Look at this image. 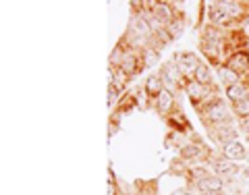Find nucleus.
<instances>
[{
	"instance_id": "nucleus-19",
	"label": "nucleus",
	"mask_w": 249,
	"mask_h": 195,
	"mask_svg": "<svg viewBox=\"0 0 249 195\" xmlns=\"http://www.w3.org/2000/svg\"><path fill=\"white\" fill-rule=\"evenodd\" d=\"M154 62H156V52H147L145 54V65H154Z\"/></svg>"
},
{
	"instance_id": "nucleus-13",
	"label": "nucleus",
	"mask_w": 249,
	"mask_h": 195,
	"mask_svg": "<svg viewBox=\"0 0 249 195\" xmlns=\"http://www.w3.org/2000/svg\"><path fill=\"white\" fill-rule=\"evenodd\" d=\"M166 29H168V37H177V35H181V31H183V25L181 23H175V21H170L168 25H166Z\"/></svg>"
},
{
	"instance_id": "nucleus-6",
	"label": "nucleus",
	"mask_w": 249,
	"mask_h": 195,
	"mask_svg": "<svg viewBox=\"0 0 249 195\" xmlns=\"http://www.w3.org/2000/svg\"><path fill=\"white\" fill-rule=\"evenodd\" d=\"M145 89H147V93H152V96H160L162 79H160V77H156V75H152L150 79H147V83H145Z\"/></svg>"
},
{
	"instance_id": "nucleus-16",
	"label": "nucleus",
	"mask_w": 249,
	"mask_h": 195,
	"mask_svg": "<svg viewBox=\"0 0 249 195\" xmlns=\"http://www.w3.org/2000/svg\"><path fill=\"white\" fill-rule=\"evenodd\" d=\"M135 29H137V31H142V34H147V31H150V27H147L145 19H135Z\"/></svg>"
},
{
	"instance_id": "nucleus-8",
	"label": "nucleus",
	"mask_w": 249,
	"mask_h": 195,
	"mask_svg": "<svg viewBox=\"0 0 249 195\" xmlns=\"http://www.w3.org/2000/svg\"><path fill=\"white\" fill-rule=\"evenodd\" d=\"M210 79H212V75H210V69L204 67V65H199L196 69V83L206 85V83H210Z\"/></svg>"
},
{
	"instance_id": "nucleus-7",
	"label": "nucleus",
	"mask_w": 249,
	"mask_h": 195,
	"mask_svg": "<svg viewBox=\"0 0 249 195\" xmlns=\"http://www.w3.org/2000/svg\"><path fill=\"white\" fill-rule=\"evenodd\" d=\"M214 168H216V173H218V175H235V173H237V166L232 164V162H229V160L216 162Z\"/></svg>"
},
{
	"instance_id": "nucleus-17",
	"label": "nucleus",
	"mask_w": 249,
	"mask_h": 195,
	"mask_svg": "<svg viewBox=\"0 0 249 195\" xmlns=\"http://www.w3.org/2000/svg\"><path fill=\"white\" fill-rule=\"evenodd\" d=\"M110 93H108V104H112L114 100H116V96H119V88L116 85H110V89H108Z\"/></svg>"
},
{
	"instance_id": "nucleus-12",
	"label": "nucleus",
	"mask_w": 249,
	"mask_h": 195,
	"mask_svg": "<svg viewBox=\"0 0 249 195\" xmlns=\"http://www.w3.org/2000/svg\"><path fill=\"white\" fill-rule=\"evenodd\" d=\"M154 6H156V17H160V19H170V17H173V13H170L168 4H164V2H156Z\"/></svg>"
},
{
	"instance_id": "nucleus-10",
	"label": "nucleus",
	"mask_w": 249,
	"mask_h": 195,
	"mask_svg": "<svg viewBox=\"0 0 249 195\" xmlns=\"http://www.w3.org/2000/svg\"><path fill=\"white\" fill-rule=\"evenodd\" d=\"M227 96L231 100H235V102H241V100H245V91H243V88H241L239 83H232L229 88V91H227Z\"/></svg>"
},
{
	"instance_id": "nucleus-9",
	"label": "nucleus",
	"mask_w": 249,
	"mask_h": 195,
	"mask_svg": "<svg viewBox=\"0 0 249 195\" xmlns=\"http://www.w3.org/2000/svg\"><path fill=\"white\" fill-rule=\"evenodd\" d=\"M170 106H173V93L168 89H162L160 96H158V108L160 110H168Z\"/></svg>"
},
{
	"instance_id": "nucleus-15",
	"label": "nucleus",
	"mask_w": 249,
	"mask_h": 195,
	"mask_svg": "<svg viewBox=\"0 0 249 195\" xmlns=\"http://www.w3.org/2000/svg\"><path fill=\"white\" fill-rule=\"evenodd\" d=\"M237 112H239L241 116H247V114H249V98H245V100H241V102H237Z\"/></svg>"
},
{
	"instance_id": "nucleus-1",
	"label": "nucleus",
	"mask_w": 249,
	"mask_h": 195,
	"mask_svg": "<svg viewBox=\"0 0 249 195\" xmlns=\"http://www.w3.org/2000/svg\"><path fill=\"white\" fill-rule=\"evenodd\" d=\"M224 156H227L229 160H243L245 158V150H243V145H241L239 142H229L227 145H224Z\"/></svg>"
},
{
	"instance_id": "nucleus-14",
	"label": "nucleus",
	"mask_w": 249,
	"mask_h": 195,
	"mask_svg": "<svg viewBox=\"0 0 249 195\" xmlns=\"http://www.w3.org/2000/svg\"><path fill=\"white\" fill-rule=\"evenodd\" d=\"M201 152H199V147H196V145H187V147H183V156L185 158H197Z\"/></svg>"
},
{
	"instance_id": "nucleus-3",
	"label": "nucleus",
	"mask_w": 249,
	"mask_h": 195,
	"mask_svg": "<svg viewBox=\"0 0 249 195\" xmlns=\"http://www.w3.org/2000/svg\"><path fill=\"white\" fill-rule=\"evenodd\" d=\"M210 19H212L216 25H224V23H229V13L224 6H212V11H210Z\"/></svg>"
},
{
	"instance_id": "nucleus-18",
	"label": "nucleus",
	"mask_w": 249,
	"mask_h": 195,
	"mask_svg": "<svg viewBox=\"0 0 249 195\" xmlns=\"http://www.w3.org/2000/svg\"><path fill=\"white\" fill-rule=\"evenodd\" d=\"M235 71H231V69H227V71H222V79H227V81H235Z\"/></svg>"
},
{
	"instance_id": "nucleus-11",
	"label": "nucleus",
	"mask_w": 249,
	"mask_h": 195,
	"mask_svg": "<svg viewBox=\"0 0 249 195\" xmlns=\"http://www.w3.org/2000/svg\"><path fill=\"white\" fill-rule=\"evenodd\" d=\"M178 67H181L183 71H193V73H196V69L199 65H197V60L193 56H181V58H178Z\"/></svg>"
},
{
	"instance_id": "nucleus-20",
	"label": "nucleus",
	"mask_w": 249,
	"mask_h": 195,
	"mask_svg": "<svg viewBox=\"0 0 249 195\" xmlns=\"http://www.w3.org/2000/svg\"><path fill=\"white\" fill-rule=\"evenodd\" d=\"M108 195H114V183L108 185Z\"/></svg>"
},
{
	"instance_id": "nucleus-4",
	"label": "nucleus",
	"mask_w": 249,
	"mask_h": 195,
	"mask_svg": "<svg viewBox=\"0 0 249 195\" xmlns=\"http://www.w3.org/2000/svg\"><path fill=\"white\" fill-rule=\"evenodd\" d=\"M208 119L212 121V123H220L227 119V110H224V106L222 104H214V106H210L208 108Z\"/></svg>"
},
{
	"instance_id": "nucleus-5",
	"label": "nucleus",
	"mask_w": 249,
	"mask_h": 195,
	"mask_svg": "<svg viewBox=\"0 0 249 195\" xmlns=\"http://www.w3.org/2000/svg\"><path fill=\"white\" fill-rule=\"evenodd\" d=\"M201 191H220L222 189V181L220 178H201L197 183Z\"/></svg>"
},
{
	"instance_id": "nucleus-2",
	"label": "nucleus",
	"mask_w": 249,
	"mask_h": 195,
	"mask_svg": "<svg viewBox=\"0 0 249 195\" xmlns=\"http://www.w3.org/2000/svg\"><path fill=\"white\" fill-rule=\"evenodd\" d=\"M229 67H231L235 73L245 71V69L249 67V56H247V54H235V56L229 60Z\"/></svg>"
}]
</instances>
